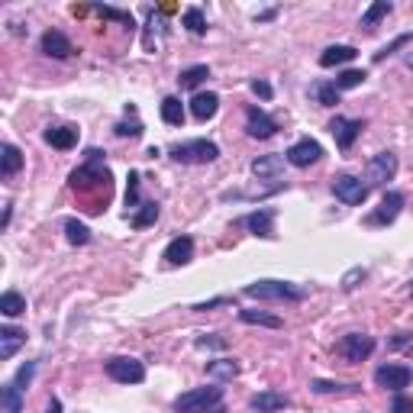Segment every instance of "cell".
Masks as SVG:
<instances>
[{
    "label": "cell",
    "instance_id": "35",
    "mask_svg": "<svg viewBox=\"0 0 413 413\" xmlns=\"http://www.w3.org/2000/svg\"><path fill=\"white\" fill-rule=\"evenodd\" d=\"M184 26H188V33H194V36L207 33V16H203V10L200 7H188V10H184Z\"/></svg>",
    "mask_w": 413,
    "mask_h": 413
},
{
    "label": "cell",
    "instance_id": "12",
    "mask_svg": "<svg viewBox=\"0 0 413 413\" xmlns=\"http://www.w3.org/2000/svg\"><path fill=\"white\" fill-rule=\"evenodd\" d=\"M245 133L252 136V139H272L278 133V123L265 110H259V107H245Z\"/></svg>",
    "mask_w": 413,
    "mask_h": 413
},
{
    "label": "cell",
    "instance_id": "28",
    "mask_svg": "<svg viewBox=\"0 0 413 413\" xmlns=\"http://www.w3.org/2000/svg\"><path fill=\"white\" fill-rule=\"evenodd\" d=\"M310 97H313L320 107H336L339 104V91H336V85H329V81H313V85H310Z\"/></svg>",
    "mask_w": 413,
    "mask_h": 413
},
{
    "label": "cell",
    "instance_id": "38",
    "mask_svg": "<svg viewBox=\"0 0 413 413\" xmlns=\"http://www.w3.org/2000/svg\"><path fill=\"white\" fill-rule=\"evenodd\" d=\"M127 207L129 210H139V175L136 171H129V184H127Z\"/></svg>",
    "mask_w": 413,
    "mask_h": 413
},
{
    "label": "cell",
    "instance_id": "27",
    "mask_svg": "<svg viewBox=\"0 0 413 413\" xmlns=\"http://www.w3.org/2000/svg\"><path fill=\"white\" fill-rule=\"evenodd\" d=\"M159 203H155V200H146V203H142V207H139V210H133V213H129V226H133V230H146V226H152L155 223V220H159Z\"/></svg>",
    "mask_w": 413,
    "mask_h": 413
},
{
    "label": "cell",
    "instance_id": "30",
    "mask_svg": "<svg viewBox=\"0 0 413 413\" xmlns=\"http://www.w3.org/2000/svg\"><path fill=\"white\" fill-rule=\"evenodd\" d=\"M210 77V68L207 65H191V68H184L181 75H178V85L184 87V91H191V87H197L200 81H207Z\"/></svg>",
    "mask_w": 413,
    "mask_h": 413
},
{
    "label": "cell",
    "instance_id": "39",
    "mask_svg": "<svg viewBox=\"0 0 413 413\" xmlns=\"http://www.w3.org/2000/svg\"><path fill=\"white\" fill-rule=\"evenodd\" d=\"M113 133L119 136V139H136V136H142V123L139 119H133V123H127V119H123V123H117V129H113Z\"/></svg>",
    "mask_w": 413,
    "mask_h": 413
},
{
    "label": "cell",
    "instance_id": "18",
    "mask_svg": "<svg viewBox=\"0 0 413 413\" xmlns=\"http://www.w3.org/2000/svg\"><path fill=\"white\" fill-rule=\"evenodd\" d=\"M43 52L49 58H68L71 52H75V45H71V39L65 33H58V29H49V33H43Z\"/></svg>",
    "mask_w": 413,
    "mask_h": 413
},
{
    "label": "cell",
    "instance_id": "8",
    "mask_svg": "<svg viewBox=\"0 0 413 413\" xmlns=\"http://www.w3.org/2000/svg\"><path fill=\"white\" fill-rule=\"evenodd\" d=\"M394 175H397V155L394 152H378L365 165L368 184H387V181H394Z\"/></svg>",
    "mask_w": 413,
    "mask_h": 413
},
{
    "label": "cell",
    "instance_id": "16",
    "mask_svg": "<svg viewBox=\"0 0 413 413\" xmlns=\"http://www.w3.org/2000/svg\"><path fill=\"white\" fill-rule=\"evenodd\" d=\"M284 407H291V397L278 391H262L249 397V410L255 413H274V410H284Z\"/></svg>",
    "mask_w": 413,
    "mask_h": 413
},
{
    "label": "cell",
    "instance_id": "29",
    "mask_svg": "<svg viewBox=\"0 0 413 413\" xmlns=\"http://www.w3.org/2000/svg\"><path fill=\"white\" fill-rule=\"evenodd\" d=\"M391 10H394V4H391V0H375V4H371V7L365 10L362 26H365V29H375L381 20H385L387 14H391Z\"/></svg>",
    "mask_w": 413,
    "mask_h": 413
},
{
    "label": "cell",
    "instance_id": "49",
    "mask_svg": "<svg viewBox=\"0 0 413 413\" xmlns=\"http://www.w3.org/2000/svg\"><path fill=\"white\" fill-rule=\"evenodd\" d=\"M410 297H413V281H410Z\"/></svg>",
    "mask_w": 413,
    "mask_h": 413
},
{
    "label": "cell",
    "instance_id": "10",
    "mask_svg": "<svg viewBox=\"0 0 413 413\" xmlns=\"http://www.w3.org/2000/svg\"><path fill=\"white\" fill-rule=\"evenodd\" d=\"M400 210H404V194H400V191H387V194L381 197L378 210L368 213V223L371 226H387L400 217Z\"/></svg>",
    "mask_w": 413,
    "mask_h": 413
},
{
    "label": "cell",
    "instance_id": "19",
    "mask_svg": "<svg viewBox=\"0 0 413 413\" xmlns=\"http://www.w3.org/2000/svg\"><path fill=\"white\" fill-rule=\"evenodd\" d=\"M220 110V97L213 91L207 94H194V100H191V113H194V119H200V123H207V119H213Z\"/></svg>",
    "mask_w": 413,
    "mask_h": 413
},
{
    "label": "cell",
    "instance_id": "37",
    "mask_svg": "<svg viewBox=\"0 0 413 413\" xmlns=\"http://www.w3.org/2000/svg\"><path fill=\"white\" fill-rule=\"evenodd\" d=\"M94 14H100L104 20H117V23H123L127 29H133V26H136L133 14H123V10H117V7H94Z\"/></svg>",
    "mask_w": 413,
    "mask_h": 413
},
{
    "label": "cell",
    "instance_id": "2",
    "mask_svg": "<svg viewBox=\"0 0 413 413\" xmlns=\"http://www.w3.org/2000/svg\"><path fill=\"white\" fill-rule=\"evenodd\" d=\"M245 297H252V301H307V287L301 284H291V281H255L242 291Z\"/></svg>",
    "mask_w": 413,
    "mask_h": 413
},
{
    "label": "cell",
    "instance_id": "47",
    "mask_svg": "<svg viewBox=\"0 0 413 413\" xmlns=\"http://www.w3.org/2000/svg\"><path fill=\"white\" fill-rule=\"evenodd\" d=\"M10 217H14V207H7V210H4V220H0V226H4V230L10 226Z\"/></svg>",
    "mask_w": 413,
    "mask_h": 413
},
{
    "label": "cell",
    "instance_id": "13",
    "mask_svg": "<svg viewBox=\"0 0 413 413\" xmlns=\"http://www.w3.org/2000/svg\"><path fill=\"white\" fill-rule=\"evenodd\" d=\"M329 133H333V139H336V146L343 149V152H349V149L355 146V139L362 136V119L336 117L333 123H329Z\"/></svg>",
    "mask_w": 413,
    "mask_h": 413
},
{
    "label": "cell",
    "instance_id": "5",
    "mask_svg": "<svg viewBox=\"0 0 413 413\" xmlns=\"http://www.w3.org/2000/svg\"><path fill=\"white\" fill-rule=\"evenodd\" d=\"M104 368L113 381H119V385H142V381H146V365H142L139 358L117 355V358H110Z\"/></svg>",
    "mask_w": 413,
    "mask_h": 413
},
{
    "label": "cell",
    "instance_id": "25",
    "mask_svg": "<svg viewBox=\"0 0 413 413\" xmlns=\"http://www.w3.org/2000/svg\"><path fill=\"white\" fill-rule=\"evenodd\" d=\"M0 413H23V391L14 381L0 387Z\"/></svg>",
    "mask_w": 413,
    "mask_h": 413
},
{
    "label": "cell",
    "instance_id": "46",
    "mask_svg": "<svg viewBox=\"0 0 413 413\" xmlns=\"http://www.w3.org/2000/svg\"><path fill=\"white\" fill-rule=\"evenodd\" d=\"M45 413H62V400L52 397V400H49V407H45Z\"/></svg>",
    "mask_w": 413,
    "mask_h": 413
},
{
    "label": "cell",
    "instance_id": "41",
    "mask_svg": "<svg viewBox=\"0 0 413 413\" xmlns=\"http://www.w3.org/2000/svg\"><path fill=\"white\" fill-rule=\"evenodd\" d=\"M33 375H36V362H26L20 371H16V378H14V385L20 387V391H26L29 387V381H33Z\"/></svg>",
    "mask_w": 413,
    "mask_h": 413
},
{
    "label": "cell",
    "instance_id": "48",
    "mask_svg": "<svg viewBox=\"0 0 413 413\" xmlns=\"http://www.w3.org/2000/svg\"><path fill=\"white\" fill-rule=\"evenodd\" d=\"M407 65H410V68H413V52H410V55H407Z\"/></svg>",
    "mask_w": 413,
    "mask_h": 413
},
{
    "label": "cell",
    "instance_id": "9",
    "mask_svg": "<svg viewBox=\"0 0 413 413\" xmlns=\"http://www.w3.org/2000/svg\"><path fill=\"white\" fill-rule=\"evenodd\" d=\"M284 159H287V165H294V168H310V165H316V161L323 159V146L316 139H301L287 149Z\"/></svg>",
    "mask_w": 413,
    "mask_h": 413
},
{
    "label": "cell",
    "instance_id": "22",
    "mask_svg": "<svg viewBox=\"0 0 413 413\" xmlns=\"http://www.w3.org/2000/svg\"><path fill=\"white\" fill-rule=\"evenodd\" d=\"M355 55H358L355 45H329V49L320 52V65H323V68H336V65L352 62Z\"/></svg>",
    "mask_w": 413,
    "mask_h": 413
},
{
    "label": "cell",
    "instance_id": "24",
    "mask_svg": "<svg viewBox=\"0 0 413 413\" xmlns=\"http://www.w3.org/2000/svg\"><path fill=\"white\" fill-rule=\"evenodd\" d=\"M0 152H4V155H0V175H4V178H14L16 171L23 168V152L14 146V142H7V146L0 149Z\"/></svg>",
    "mask_w": 413,
    "mask_h": 413
},
{
    "label": "cell",
    "instance_id": "21",
    "mask_svg": "<svg viewBox=\"0 0 413 413\" xmlns=\"http://www.w3.org/2000/svg\"><path fill=\"white\" fill-rule=\"evenodd\" d=\"M23 343H26V336H23L16 326H0V358H4V362L14 358Z\"/></svg>",
    "mask_w": 413,
    "mask_h": 413
},
{
    "label": "cell",
    "instance_id": "42",
    "mask_svg": "<svg viewBox=\"0 0 413 413\" xmlns=\"http://www.w3.org/2000/svg\"><path fill=\"white\" fill-rule=\"evenodd\" d=\"M391 413H413V397H407V394H394Z\"/></svg>",
    "mask_w": 413,
    "mask_h": 413
},
{
    "label": "cell",
    "instance_id": "4",
    "mask_svg": "<svg viewBox=\"0 0 413 413\" xmlns=\"http://www.w3.org/2000/svg\"><path fill=\"white\" fill-rule=\"evenodd\" d=\"M223 400V387H197L175 397V413H207Z\"/></svg>",
    "mask_w": 413,
    "mask_h": 413
},
{
    "label": "cell",
    "instance_id": "40",
    "mask_svg": "<svg viewBox=\"0 0 413 413\" xmlns=\"http://www.w3.org/2000/svg\"><path fill=\"white\" fill-rule=\"evenodd\" d=\"M410 39H413V36H410V33L397 36V39H394V43H391V45H385V49H381V52H375V62H385V58H387V55H394V52H397V49H400V45H407V43H410Z\"/></svg>",
    "mask_w": 413,
    "mask_h": 413
},
{
    "label": "cell",
    "instance_id": "26",
    "mask_svg": "<svg viewBox=\"0 0 413 413\" xmlns=\"http://www.w3.org/2000/svg\"><path fill=\"white\" fill-rule=\"evenodd\" d=\"M239 320L249 323V326H268V329H281L284 320L274 313H265V310H239Z\"/></svg>",
    "mask_w": 413,
    "mask_h": 413
},
{
    "label": "cell",
    "instance_id": "32",
    "mask_svg": "<svg viewBox=\"0 0 413 413\" xmlns=\"http://www.w3.org/2000/svg\"><path fill=\"white\" fill-rule=\"evenodd\" d=\"M65 239H68L71 245H87L91 242V230H87L81 220H65Z\"/></svg>",
    "mask_w": 413,
    "mask_h": 413
},
{
    "label": "cell",
    "instance_id": "33",
    "mask_svg": "<svg viewBox=\"0 0 413 413\" xmlns=\"http://www.w3.org/2000/svg\"><path fill=\"white\" fill-rule=\"evenodd\" d=\"M161 119L168 123V127H181L184 123V107L178 97H165L161 100Z\"/></svg>",
    "mask_w": 413,
    "mask_h": 413
},
{
    "label": "cell",
    "instance_id": "6",
    "mask_svg": "<svg viewBox=\"0 0 413 413\" xmlns=\"http://www.w3.org/2000/svg\"><path fill=\"white\" fill-rule=\"evenodd\" d=\"M375 339L365 336V333H349V336H343L336 343V352L345 358V362H365V358L375 352Z\"/></svg>",
    "mask_w": 413,
    "mask_h": 413
},
{
    "label": "cell",
    "instance_id": "17",
    "mask_svg": "<svg viewBox=\"0 0 413 413\" xmlns=\"http://www.w3.org/2000/svg\"><path fill=\"white\" fill-rule=\"evenodd\" d=\"M194 259V239L191 236H175L165 245V262L168 265H188Z\"/></svg>",
    "mask_w": 413,
    "mask_h": 413
},
{
    "label": "cell",
    "instance_id": "45",
    "mask_svg": "<svg viewBox=\"0 0 413 413\" xmlns=\"http://www.w3.org/2000/svg\"><path fill=\"white\" fill-rule=\"evenodd\" d=\"M197 345H200V349H223V345H226V339H217V336H200V339H197Z\"/></svg>",
    "mask_w": 413,
    "mask_h": 413
},
{
    "label": "cell",
    "instance_id": "43",
    "mask_svg": "<svg viewBox=\"0 0 413 413\" xmlns=\"http://www.w3.org/2000/svg\"><path fill=\"white\" fill-rule=\"evenodd\" d=\"M358 281H365V268H352V272L345 274V278H343V291H352Z\"/></svg>",
    "mask_w": 413,
    "mask_h": 413
},
{
    "label": "cell",
    "instance_id": "44",
    "mask_svg": "<svg viewBox=\"0 0 413 413\" xmlns=\"http://www.w3.org/2000/svg\"><path fill=\"white\" fill-rule=\"evenodd\" d=\"M252 94H259V97L262 100H272V85H268V81H262V77H255V81H252Z\"/></svg>",
    "mask_w": 413,
    "mask_h": 413
},
{
    "label": "cell",
    "instance_id": "7",
    "mask_svg": "<svg viewBox=\"0 0 413 413\" xmlns=\"http://www.w3.org/2000/svg\"><path fill=\"white\" fill-rule=\"evenodd\" d=\"M333 194L343 203H349V207H358L368 197V184H362V178L355 175H336L333 178Z\"/></svg>",
    "mask_w": 413,
    "mask_h": 413
},
{
    "label": "cell",
    "instance_id": "15",
    "mask_svg": "<svg viewBox=\"0 0 413 413\" xmlns=\"http://www.w3.org/2000/svg\"><path fill=\"white\" fill-rule=\"evenodd\" d=\"M242 226H245V230H252L255 236H262V239H272L274 236V210H272V207L252 210L249 217H242Z\"/></svg>",
    "mask_w": 413,
    "mask_h": 413
},
{
    "label": "cell",
    "instance_id": "23",
    "mask_svg": "<svg viewBox=\"0 0 413 413\" xmlns=\"http://www.w3.org/2000/svg\"><path fill=\"white\" fill-rule=\"evenodd\" d=\"M207 375L213 381H232L239 375V362L236 358H213V362H207Z\"/></svg>",
    "mask_w": 413,
    "mask_h": 413
},
{
    "label": "cell",
    "instance_id": "36",
    "mask_svg": "<svg viewBox=\"0 0 413 413\" xmlns=\"http://www.w3.org/2000/svg\"><path fill=\"white\" fill-rule=\"evenodd\" d=\"M365 71H358V68H345L343 75L336 77V81H333V85H336V91H352V87H358V85H365Z\"/></svg>",
    "mask_w": 413,
    "mask_h": 413
},
{
    "label": "cell",
    "instance_id": "11",
    "mask_svg": "<svg viewBox=\"0 0 413 413\" xmlns=\"http://www.w3.org/2000/svg\"><path fill=\"white\" fill-rule=\"evenodd\" d=\"M413 371L407 368V365H381L378 371H375V385L378 387H387V391L400 394L407 385H410Z\"/></svg>",
    "mask_w": 413,
    "mask_h": 413
},
{
    "label": "cell",
    "instance_id": "1",
    "mask_svg": "<svg viewBox=\"0 0 413 413\" xmlns=\"http://www.w3.org/2000/svg\"><path fill=\"white\" fill-rule=\"evenodd\" d=\"M68 184L77 191V194H87L91 188L110 191V168L104 165V155H100L97 149H91V152H87V161H85V165L71 171Z\"/></svg>",
    "mask_w": 413,
    "mask_h": 413
},
{
    "label": "cell",
    "instance_id": "14",
    "mask_svg": "<svg viewBox=\"0 0 413 413\" xmlns=\"http://www.w3.org/2000/svg\"><path fill=\"white\" fill-rule=\"evenodd\" d=\"M284 161L281 155H262V159L252 161V175L259 181H281L284 178Z\"/></svg>",
    "mask_w": 413,
    "mask_h": 413
},
{
    "label": "cell",
    "instance_id": "34",
    "mask_svg": "<svg viewBox=\"0 0 413 413\" xmlns=\"http://www.w3.org/2000/svg\"><path fill=\"white\" fill-rule=\"evenodd\" d=\"M23 310H26L23 294H16V291H4V294H0V313L4 316H20Z\"/></svg>",
    "mask_w": 413,
    "mask_h": 413
},
{
    "label": "cell",
    "instance_id": "3",
    "mask_svg": "<svg viewBox=\"0 0 413 413\" xmlns=\"http://www.w3.org/2000/svg\"><path fill=\"white\" fill-rule=\"evenodd\" d=\"M171 159L178 165H210L220 159V146L210 139H191V142H178L171 146Z\"/></svg>",
    "mask_w": 413,
    "mask_h": 413
},
{
    "label": "cell",
    "instance_id": "20",
    "mask_svg": "<svg viewBox=\"0 0 413 413\" xmlns=\"http://www.w3.org/2000/svg\"><path fill=\"white\" fill-rule=\"evenodd\" d=\"M45 142H49L52 149H58V152H68V149L77 146V129H71V127H49V129H45Z\"/></svg>",
    "mask_w": 413,
    "mask_h": 413
},
{
    "label": "cell",
    "instance_id": "31",
    "mask_svg": "<svg viewBox=\"0 0 413 413\" xmlns=\"http://www.w3.org/2000/svg\"><path fill=\"white\" fill-rule=\"evenodd\" d=\"M310 391H313V394H358L362 387H358V385H339V381L313 378V381H310Z\"/></svg>",
    "mask_w": 413,
    "mask_h": 413
}]
</instances>
